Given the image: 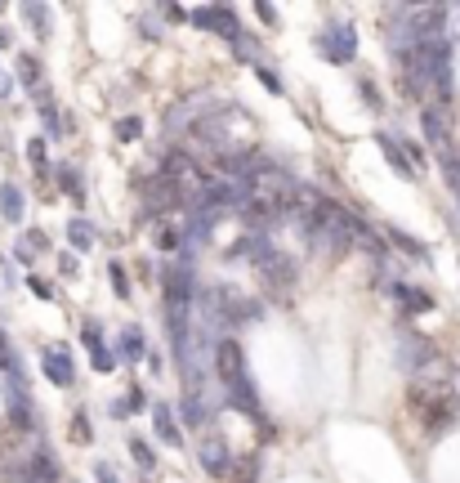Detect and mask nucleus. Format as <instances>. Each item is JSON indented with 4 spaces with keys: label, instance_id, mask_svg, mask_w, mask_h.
I'll list each match as a JSON object with an SVG mask.
<instances>
[{
    "label": "nucleus",
    "instance_id": "nucleus-1",
    "mask_svg": "<svg viewBox=\"0 0 460 483\" xmlns=\"http://www.w3.org/2000/svg\"><path fill=\"white\" fill-rule=\"evenodd\" d=\"M411 407L420 412L429 439H438L447 425H456V389H447V385H411Z\"/></svg>",
    "mask_w": 460,
    "mask_h": 483
},
{
    "label": "nucleus",
    "instance_id": "nucleus-2",
    "mask_svg": "<svg viewBox=\"0 0 460 483\" xmlns=\"http://www.w3.org/2000/svg\"><path fill=\"white\" fill-rule=\"evenodd\" d=\"M197 269L179 264V260H166L161 269V309H193L197 300Z\"/></svg>",
    "mask_w": 460,
    "mask_h": 483
},
{
    "label": "nucleus",
    "instance_id": "nucleus-3",
    "mask_svg": "<svg viewBox=\"0 0 460 483\" xmlns=\"http://www.w3.org/2000/svg\"><path fill=\"white\" fill-rule=\"evenodd\" d=\"M318 54L327 59V63H336V68H348V63H357V27L353 23H331L327 32H318Z\"/></svg>",
    "mask_w": 460,
    "mask_h": 483
},
{
    "label": "nucleus",
    "instance_id": "nucleus-4",
    "mask_svg": "<svg viewBox=\"0 0 460 483\" xmlns=\"http://www.w3.org/2000/svg\"><path fill=\"white\" fill-rule=\"evenodd\" d=\"M255 273L264 278L268 296H273V291H295V282H300V264H295L286 251H277V246H273V251L255 264Z\"/></svg>",
    "mask_w": 460,
    "mask_h": 483
},
{
    "label": "nucleus",
    "instance_id": "nucleus-5",
    "mask_svg": "<svg viewBox=\"0 0 460 483\" xmlns=\"http://www.w3.org/2000/svg\"><path fill=\"white\" fill-rule=\"evenodd\" d=\"M375 287L393 300V305H402V314L411 318V314H429L434 309V296L425 291V287H411V282H402V278H393V273H380L375 278Z\"/></svg>",
    "mask_w": 460,
    "mask_h": 483
},
{
    "label": "nucleus",
    "instance_id": "nucleus-6",
    "mask_svg": "<svg viewBox=\"0 0 460 483\" xmlns=\"http://www.w3.org/2000/svg\"><path fill=\"white\" fill-rule=\"evenodd\" d=\"M398 362H402L407 371H429V367H438V350H434L420 332L402 327V332H398Z\"/></svg>",
    "mask_w": 460,
    "mask_h": 483
},
{
    "label": "nucleus",
    "instance_id": "nucleus-7",
    "mask_svg": "<svg viewBox=\"0 0 460 483\" xmlns=\"http://www.w3.org/2000/svg\"><path fill=\"white\" fill-rule=\"evenodd\" d=\"M197 461H202V470H206L211 479H229L232 466H237L232 448L220 439V434H202V443H197Z\"/></svg>",
    "mask_w": 460,
    "mask_h": 483
},
{
    "label": "nucleus",
    "instance_id": "nucleus-8",
    "mask_svg": "<svg viewBox=\"0 0 460 483\" xmlns=\"http://www.w3.org/2000/svg\"><path fill=\"white\" fill-rule=\"evenodd\" d=\"M188 23L202 27V32H215V36H224V41H232V36L241 32V18H237V9H229V5H202V9L188 14Z\"/></svg>",
    "mask_w": 460,
    "mask_h": 483
},
{
    "label": "nucleus",
    "instance_id": "nucleus-9",
    "mask_svg": "<svg viewBox=\"0 0 460 483\" xmlns=\"http://www.w3.org/2000/svg\"><path fill=\"white\" fill-rule=\"evenodd\" d=\"M41 371H45V380L59 385V389H72V385H77V359H72L68 345H45V350H41Z\"/></svg>",
    "mask_w": 460,
    "mask_h": 483
},
{
    "label": "nucleus",
    "instance_id": "nucleus-10",
    "mask_svg": "<svg viewBox=\"0 0 460 483\" xmlns=\"http://www.w3.org/2000/svg\"><path fill=\"white\" fill-rule=\"evenodd\" d=\"M224 403H229L232 412L250 416V421H264V403H259V385H255V376H237L232 385H224Z\"/></svg>",
    "mask_w": 460,
    "mask_h": 483
},
{
    "label": "nucleus",
    "instance_id": "nucleus-11",
    "mask_svg": "<svg viewBox=\"0 0 460 483\" xmlns=\"http://www.w3.org/2000/svg\"><path fill=\"white\" fill-rule=\"evenodd\" d=\"M215 376L232 385L237 376H250V367H246V350H241V341L237 336H224V341H215Z\"/></svg>",
    "mask_w": 460,
    "mask_h": 483
},
{
    "label": "nucleus",
    "instance_id": "nucleus-12",
    "mask_svg": "<svg viewBox=\"0 0 460 483\" xmlns=\"http://www.w3.org/2000/svg\"><path fill=\"white\" fill-rule=\"evenodd\" d=\"M81 345H86V354H90V362H95V371H99V376L116 371L113 345L104 341V323H99V318H86V323H81Z\"/></svg>",
    "mask_w": 460,
    "mask_h": 483
},
{
    "label": "nucleus",
    "instance_id": "nucleus-13",
    "mask_svg": "<svg viewBox=\"0 0 460 483\" xmlns=\"http://www.w3.org/2000/svg\"><path fill=\"white\" fill-rule=\"evenodd\" d=\"M152 434L166 443V448H184V430H179V421H175V403H166V398H152Z\"/></svg>",
    "mask_w": 460,
    "mask_h": 483
},
{
    "label": "nucleus",
    "instance_id": "nucleus-14",
    "mask_svg": "<svg viewBox=\"0 0 460 483\" xmlns=\"http://www.w3.org/2000/svg\"><path fill=\"white\" fill-rule=\"evenodd\" d=\"M175 421H179V430H184V425H188V430L215 425V403H211V398H193V394H184L179 407H175Z\"/></svg>",
    "mask_w": 460,
    "mask_h": 483
},
{
    "label": "nucleus",
    "instance_id": "nucleus-15",
    "mask_svg": "<svg viewBox=\"0 0 460 483\" xmlns=\"http://www.w3.org/2000/svg\"><path fill=\"white\" fill-rule=\"evenodd\" d=\"M27 470H32V479L36 483H59L63 479V466H59V457H54V448H50L45 439H36V448L27 452Z\"/></svg>",
    "mask_w": 460,
    "mask_h": 483
},
{
    "label": "nucleus",
    "instance_id": "nucleus-16",
    "mask_svg": "<svg viewBox=\"0 0 460 483\" xmlns=\"http://www.w3.org/2000/svg\"><path fill=\"white\" fill-rule=\"evenodd\" d=\"M113 359H116V362H130V367L148 359V336H143V327H134V323H130V327H125V332L116 336Z\"/></svg>",
    "mask_w": 460,
    "mask_h": 483
},
{
    "label": "nucleus",
    "instance_id": "nucleus-17",
    "mask_svg": "<svg viewBox=\"0 0 460 483\" xmlns=\"http://www.w3.org/2000/svg\"><path fill=\"white\" fill-rule=\"evenodd\" d=\"M268 251H273V242L264 238V233H241V238L229 242V251H224V255H229V260H246V264H259Z\"/></svg>",
    "mask_w": 460,
    "mask_h": 483
},
{
    "label": "nucleus",
    "instance_id": "nucleus-18",
    "mask_svg": "<svg viewBox=\"0 0 460 483\" xmlns=\"http://www.w3.org/2000/svg\"><path fill=\"white\" fill-rule=\"evenodd\" d=\"M50 179L59 184V193L63 197H72L77 206L86 202V184H81V166H72V161H59V166H50Z\"/></svg>",
    "mask_w": 460,
    "mask_h": 483
},
{
    "label": "nucleus",
    "instance_id": "nucleus-19",
    "mask_svg": "<svg viewBox=\"0 0 460 483\" xmlns=\"http://www.w3.org/2000/svg\"><path fill=\"white\" fill-rule=\"evenodd\" d=\"M384 242H393V246H398L407 260H416V264H434V251H429L420 238H411L407 229H398V224H389V229H384Z\"/></svg>",
    "mask_w": 460,
    "mask_h": 483
},
{
    "label": "nucleus",
    "instance_id": "nucleus-20",
    "mask_svg": "<svg viewBox=\"0 0 460 483\" xmlns=\"http://www.w3.org/2000/svg\"><path fill=\"white\" fill-rule=\"evenodd\" d=\"M23 211H27V193L14 179H5L0 184V220L5 224H23Z\"/></svg>",
    "mask_w": 460,
    "mask_h": 483
},
{
    "label": "nucleus",
    "instance_id": "nucleus-21",
    "mask_svg": "<svg viewBox=\"0 0 460 483\" xmlns=\"http://www.w3.org/2000/svg\"><path fill=\"white\" fill-rule=\"evenodd\" d=\"M95 242H99L95 220H86V215H72V220H68V246H72V255H86V251H95Z\"/></svg>",
    "mask_w": 460,
    "mask_h": 483
},
{
    "label": "nucleus",
    "instance_id": "nucleus-22",
    "mask_svg": "<svg viewBox=\"0 0 460 483\" xmlns=\"http://www.w3.org/2000/svg\"><path fill=\"white\" fill-rule=\"evenodd\" d=\"M375 143H380V152H384V161H389V166H393V170H398L402 179H420V175L411 170V161L402 157V148H398V134H389V130H380V134H375Z\"/></svg>",
    "mask_w": 460,
    "mask_h": 483
},
{
    "label": "nucleus",
    "instance_id": "nucleus-23",
    "mask_svg": "<svg viewBox=\"0 0 460 483\" xmlns=\"http://www.w3.org/2000/svg\"><path fill=\"white\" fill-rule=\"evenodd\" d=\"M14 81H18L23 90H41V86H45L41 59H36V54H18V59H14Z\"/></svg>",
    "mask_w": 460,
    "mask_h": 483
},
{
    "label": "nucleus",
    "instance_id": "nucleus-24",
    "mask_svg": "<svg viewBox=\"0 0 460 483\" xmlns=\"http://www.w3.org/2000/svg\"><path fill=\"white\" fill-rule=\"evenodd\" d=\"M420 130H425V139H429V148H434V152L452 148V139H447V125H443V113H434V108H420Z\"/></svg>",
    "mask_w": 460,
    "mask_h": 483
},
{
    "label": "nucleus",
    "instance_id": "nucleus-25",
    "mask_svg": "<svg viewBox=\"0 0 460 483\" xmlns=\"http://www.w3.org/2000/svg\"><path fill=\"white\" fill-rule=\"evenodd\" d=\"M0 479L5 483H36L32 470H27V452H23V457H18V452H0Z\"/></svg>",
    "mask_w": 460,
    "mask_h": 483
},
{
    "label": "nucleus",
    "instance_id": "nucleus-26",
    "mask_svg": "<svg viewBox=\"0 0 460 483\" xmlns=\"http://www.w3.org/2000/svg\"><path fill=\"white\" fill-rule=\"evenodd\" d=\"M438 166H443V184L452 188V197H456V206H460V152L456 148H443V152H438Z\"/></svg>",
    "mask_w": 460,
    "mask_h": 483
},
{
    "label": "nucleus",
    "instance_id": "nucleus-27",
    "mask_svg": "<svg viewBox=\"0 0 460 483\" xmlns=\"http://www.w3.org/2000/svg\"><path fill=\"white\" fill-rule=\"evenodd\" d=\"M125 448H130V457H134V466H139L143 475H152V470H157V452H152V443H148V439L130 434V439H125Z\"/></svg>",
    "mask_w": 460,
    "mask_h": 483
},
{
    "label": "nucleus",
    "instance_id": "nucleus-28",
    "mask_svg": "<svg viewBox=\"0 0 460 483\" xmlns=\"http://www.w3.org/2000/svg\"><path fill=\"white\" fill-rule=\"evenodd\" d=\"M229 45H232V54H237V59H241V63H250V68H255V63H259V41H255V36H250V32H246V27H241V32H237V36H232Z\"/></svg>",
    "mask_w": 460,
    "mask_h": 483
},
{
    "label": "nucleus",
    "instance_id": "nucleus-29",
    "mask_svg": "<svg viewBox=\"0 0 460 483\" xmlns=\"http://www.w3.org/2000/svg\"><path fill=\"white\" fill-rule=\"evenodd\" d=\"M23 18L32 23L36 41H50V5H23Z\"/></svg>",
    "mask_w": 460,
    "mask_h": 483
},
{
    "label": "nucleus",
    "instance_id": "nucleus-30",
    "mask_svg": "<svg viewBox=\"0 0 460 483\" xmlns=\"http://www.w3.org/2000/svg\"><path fill=\"white\" fill-rule=\"evenodd\" d=\"M27 161H32V170L36 175H45L50 179V148H45V139L36 134V139H27Z\"/></svg>",
    "mask_w": 460,
    "mask_h": 483
},
{
    "label": "nucleus",
    "instance_id": "nucleus-31",
    "mask_svg": "<svg viewBox=\"0 0 460 483\" xmlns=\"http://www.w3.org/2000/svg\"><path fill=\"white\" fill-rule=\"evenodd\" d=\"M116 139H121V143H139V139H143V121L134 117V113H130V117H116Z\"/></svg>",
    "mask_w": 460,
    "mask_h": 483
},
{
    "label": "nucleus",
    "instance_id": "nucleus-32",
    "mask_svg": "<svg viewBox=\"0 0 460 483\" xmlns=\"http://www.w3.org/2000/svg\"><path fill=\"white\" fill-rule=\"evenodd\" d=\"M259 470H264V461H259V452L255 457H241V466H232V483H255L259 479Z\"/></svg>",
    "mask_w": 460,
    "mask_h": 483
},
{
    "label": "nucleus",
    "instance_id": "nucleus-33",
    "mask_svg": "<svg viewBox=\"0 0 460 483\" xmlns=\"http://www.w3.org/2000/svg\"><path fill=\"white\" fill-rule=\"evenodd\" d=\"M357 95H362V104H366L371 113H380V108H384V95L375 90V81H371V77H357Z\"/></svg>",
    "mask_w": 460,
    "mask_h": 483
},
{
    "label": "nucleus",
    "instance_id": "nucleus-34",
    "mask_svg": "<svg viewBox=\"0 0 460 483\" xmlns=\"http://www.w3.org/2000/svg\"><path fill=\"white\" fill-rule=\"evenodd\" d=\"M72 439H77V443H95V430H90V412H86V407H77V416H72Z\"/></svg>",
    "mask_w": 460,
    "mask_h": 483
},
{
    "label": "nucleus",
    "instance_id": "nucleus-35",
    "mask_svg": "<svg viewBox=\"0 0 460 483\" xmlns=\"http://www.w3.org/2000/svg\"><path fill=\"white\" fill-rule=\"evenodd\" d=\"M157 251H161V255H179V229H175V224H161V229H157Z\"/></svg>",
    "mask_w": 460,
    "mask_h": 483
},
{
    "label": "nucleus",
    "instance_id": "nucleus-36",
    "mask_svg": "<svg viewBox=\"0 0 460 483\" xmlns=\"http://www.w3.org/2000/svg\"><path fill=\"white\" fill-rule=\"evenodd\" d=\"M108 278H113L116 300H130V278H125V264H121V260H113V264H108Z\"/></svg>",
    "mask_w": 460,
    "mask_h": 483
},
{
    "label": "nucleus",
    "instance_id": "nucleus-37",
    "mask_svg": "<svg viewBox=\"0 0 460 483\" xmlns=\"http://www.w3.org/2000/svg\"><path fill=\"white\" fill-rule=\"evenodd\" d=\"M255 77H259V86H264V90H273V95H282V77H277V68H268L264 59L255 63Z\"/></svg>",
    "mask_w": 460,
    "mask_h": 483
},
{
    "label": "nucleus",
    "instance_id": "nucleus-38",
    "mask_svg": "<svg viewBox=\"0 0 460 483\" xmlns=\"http://www.w3.org/2000/svg\"><path fill=\"white\" fill-rule=\"evenodd\" d=\"M125 407H130V416H134V412H148V407H152L148 389H143V385H130V389H125Z\"/></svg>",
    "mask_w": 460,
    "mask_h": 483
},
{
    "label": "nucleus",
    "instance_id": "nucleus-39",
    "mask_svg": "<svg viewBox=\"0 0 460 483\" xmlns=\"http://www.w3.org/2000/svg\"><path fill=\"white\" fill-rule=\"evenodd\" d=\"M23 246H27V251H32V255H41V251H50V233H45V229H27V233H23Z\"/></svg>",
    "mask_w": 460,
    "mask_h": 483
},
{
    "label": "nucleus",
    "instance_id": "nucleus-40",
    "mask_svg": "<svg viewBox=\"0 0 460 483\" xmlns=\"http://www.w3.org/2000/svg\"><path fill=\"white\" fill-rule=\"evenodd\" d=\"M27 287H32V296H36V300H54V296H59V291H54L45 278H36V273L27 278Z\"/></svg>",
    "mask_w": 460,
    "mask_h": 483
},
{
    "label": "nucleus",
    "instance_id": "nucleus-41",
    "mask_svg": "<svg viewBox=\"0 0 460 483\" xmlns=\"http://www.w3.org/2000/svg\"><path fill=\"white\" fill-rule=\"evenodd\" d=\"M139 32H143V41H161V27H157V18H152V14H143V18H139Z\"/></svg>",
    "mask_w": 460,
    "mask_h": 483
},
{
    "label": "nucleus",
    "instance_id": "nucleus-42",
    "mask_svg": "<svg viewBox=\"0 0 460 483\" xmlns=\"http://www.w3.org/2000/svg\"><path fill=\"white\" fill-rule=\"evenodd\" d=\"M255 18H259V23H264V27H277V23H282V18H277V9H273V5H255Z\"/></svg>",
    "mask_w": 460,
    "mask_h": 483
},
{
    "label": "nucleus",
    "instance_id": "nucleus-43",
    "mask_svg": "<svg viewBox=\"0 0 460 483\" xmlns=\"http://www.w3.org/2000/svg\"><path fill=\"white\" fill-rule=\"evenodd\" d=\"M108 416H113V421H130V407H125V398H113V403H108Z\"/></svg>",
    "mask_w": 460,
    "mask_h": 483
},
{
    "label": "nucleus",
    "instance_id": "nucleus-44",
    "mask_svg": "<svg viewBox=\"0 0 460 483\" xmlns=\"http://www.w3.org/2000/svg\"><path fill=\"white\" fill-rule=\"evenodd\" d=\"M95 479H99V483H121L113 475V466H108V461H95Z\"/></svg>",
    "mask_w": 460,
    "mask_h": 483
},
{
    "label": "nucleus",
    "instance_id": "nucleus-45",
    "mask_svg": "<svg viewBox=\"0 0 460 483\" xmlns=\"http://www.w3.org/2000/svg\"><path fill=\"white\" fill-rule=\"evenodd\" d=\"M14 260H18V264H27V269L36 264V255H32V251H27L23 242H14Z\"/></svg>",
    "mask_w": 460,
    "mask_h": 483
},
{
    "label": "nucleus",
    "instance_id": "nucleus-46",
    "mask_svg": "<svg viewBox=\"0 0 460 483\" xmlns=\"http://www.w3.org/2000/svg\"><path fill=\"white\" fill-rule=\"evenodd\" d=\"M161 14H166V18H170V23H184V18H188V9H179V5H166V9H161Z\"/></svg>",
    "mask_w": 460,
    "mask_h": 483
},
{
    "label": "nucleus",
    "instance_id": "nucleus-47",
    "mask_svg": "<svg viewBox=\"0 0 460 483\" xmlns=\"http://www.w3.org/2000/svg\"><path fill=\"white\" fill-rule=\"evenodd\" d=\"M59 269L72 278V273H77V255H72V251H68V255H59Z\"/></svg>",
    "mask_w": 460,
    "mask_h": 483
},
{
    "label": "nucleus",
    "instance_id": "nucleus-48",
    "mask_svg": "<svg viewBox=\"0 0 460 483\" xmlns=\"http://www.w3.org/2000/svg\"><path fill=\"white\" fill-rule=\"evenodd\" d=\"M9 95H14V77H9V72H0V104H5Z\"/></svg>",
    "mask_w": 460,
    "mask_h": 483
},
{
    "label": "nucleus",
    "instance_id": "nucleus-49",
    "mask_svg": "<svg viewBox=\"0 0 460 483\" xmlns=\"http://www.w3.org/2000/svg\"><path fill=\"white\" fill-rule=\"evenodd\" d=\"M143 362H148V367H152V371H161V367H166V362H161V354H157V350H148V359H143Z\"/></svg>",
    "mask_w": 460,
    "mask_h": 483
},
{
    "label": "nucleus",
    "instance_id": "nucleus-50",
    "mask_svg": "<svg viewBox=\"0 0 460 483\" xmlns=\"http://www.w3.org/2000/svg\"><path fill=\"white\" fill-rule=\"evenodd\" d=\"M9 45H14V32H9V27H0V50H9Z\"/></svg>",
    "mask_w": 460,
    "mask_h": 483
},
{
    "label": "nucleus",
    "instance_id": "nucleus-51",
    "mask_svg": "<svg viewBox=\"0 0 460 483\" xmlns=\"http://www.w3.org/2000/svg\"><path fill=\"white\" fill-rule=\"evenodd\" d=\"M0 14H5V5H0Z\"/></svg>",
    "mask_w": 460,
    "mask_h": 483
}]
</instances>
